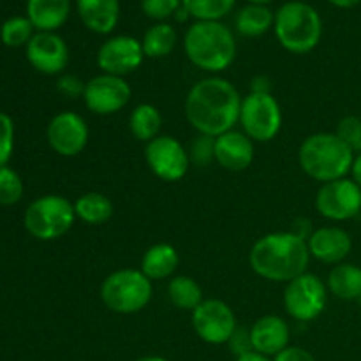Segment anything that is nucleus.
<instances>
[{"label":"nucleus","instance_id":"obj_1","mask_svg":"<svg viewBox=\"0 0 361 361\" xmlns=\"http://www.w3.org/2000/svg\"><path fill=\"white\" fill-rule=\"evenodd\" d=\"M242 95L222 76H207L194 83L183 101L189 126L203 136L217 137L238 126Z\"/></svg>","mask_w":361,"mask_h":361},{"label":"nucleus","instance_id":"obj_2","mask_svg":"<svg viewBox=\"0 0 361 361\" xmlns=\"http://www.w3.org/2000/svg\"><path fill=\"white\" fill-rule=\"evenodd\" d=\"M309 245L291 231H275L254 242L249 252L250 270L275 284H288L309 271Z\"/></svg>","mask_w":361,"mask_h":361},{"label":"nucleus","instance_id":"obj_3","mask_svg":"<svg viewBox=\"0 0 361 361\" xmlns=\"http://www.w3.org/2000/svg\"><path fill=\"white\" fill-rule=\"evenodd\" d=\"M183 51L194 67L219 76L233 66L238 46L235 34L221 21H196L185 32Z\"/></svg>","mask_w":361,"mask_h":361},{"label":"nucleus","instance_id":"obj_4","mask_svg":"<svg viewBox=\"0 0 361 361\" xmlns=\"http://www.w3.org/2000/svg\"><path fill=\"white\" fill-rule=\"evenodd\" d=\"M356 154L335 133L307 136L298 148V164L309 178L319 183L335 182L351 175Z\"/></svg>","mask_w":361,"mask_h":361},{"label":"nucleus","instance_id":"obj_5","mask_svg":"<svg viewBox=\"0 0 361 361\" xmlns=\"http://www.w3.org/2000/svg\"><path fill=\"white\" fill-rule=\"evenodd\" d=\"M275 37L289 53H310L323 37V21L319 13L305 2H288L275 13Z\"/></svg>","mask_w":361,"mask_h":361},{"label":"nucleus","instance_id":"obj_6","mask_svg":"<svg viewBox=\"0 0 361 361\" xmlns=\"http://www.w3.org/2000/svg\"><path fill=\"white\" fill-rule=\"evenodd\" d=\"M99 295L109 312L133 316L152 302L154 282L140 268H120L102 281Z\"/></svg>","mask_w":361,"mask_h":361},{"label":"nucleus","instance_id":"obj_7","mask_svg":"<svg viewBox=\"0 0 361 361\" xmlns=\"http://www.w3.org/2000/svg\"><path fill=\"white\" fill-rule=\"evenodd\" d=\"M76 222L74 203L60 194H46L27 207L23 224L28 235L41 242H53L62 238L73 229Z\"/></svg>","mask_w":361,"mask_h":361},{"label":"nucleus","instance_id":"obj_8","mask_svg":"<svg viewBox=\"0 0 361 361\" xmlns=\"http://www.w3.org/2000/svg\"><path fill=\"white\" fill-rule=\"evenodd\" d=\"M326 281L312 271L298 275L284 288V310L296 323H312L324 312L328 303Z\"/></svg>","mask_w":361,"mask_h":361},{"label":"nucleus","instance_id":"obj_9","mask_svg":"<svg viewBox=\"0 0 361 361\" xmlns=\"http://www.w3.org/2000/svg\"><path fill=\"white\" fill-rule=\"evenodd\" d=\"M282 108L274 94L249 92L242 99L238 126L254 143L275 140L282 129Z\"/></svg>","mask_w":361,"mask_h":361},{"label":"nucleus","instance_id":"obj_10","mask_svg":"<svg viewBox=\"0 0 361 361\" xmlns=\"http://www.w3.org/2000/svg\"><path fill=\"white\" fill-rule=\"evenodd\" d=\"M316 212L330 222H348L360 217L361 212V189L351 178L335 180L321 183L314 200Z\"/></svg>","mask_w":361,"mask_h":361},{"label":"nucleus","instance_id":"obj_11","mask_svg":"<svg viewBox=\"0 0 361 361\" xmlns=\"http://www.w3.org/2000/svg\"><path fill=\"white\" fill-rule=\"evenodd\" d=\"M194 334L210 345H224L238 328V319L231 307L219 298H204L190 312Z\"/></svg>","mask_w":361,"mask_h":361},{"label":"nucleus","instance_id":"obj_12","mask_svg":"<svg viewBox=\"0 0 361 361\" xmlns=\"http://www.w3.org/2000/svg\"><path fill=\"white\" fill-rule=\"evenodd\" d=\"M145 162L159 180L168 183L185 178L192 166L187 147L168 134H161L145 145Z\"/></svg>","mask_w":361,"mask_h":361},{"label":"nucleus","instance_id":"obj_13","mask_svg":"<svg viewBox=\"0 0 361 361\" xmlns=\"http://www.w3.org/2000/svg\"><path fill=\"white\" fill-rule=\"evenodd\" d=\"M133 97V88L126 78L111 74H97L85 85L83 102L90 113L97 116L116 115L129 104Z\"/></svg>","mask_w":361,"mask_h":361},{"label":"nucleus","instance_id":"obj_14","mask_svg":"<svg viewBox=\"0 0 361 361\" xmlns=\"http://www.w3.org/2000/svg\"><path fill=\"white\" fill-rule=\"evenodd\" d=\"M46 140L49 148L60 157H78L83 154L90 140L88 123L80 113L60 111L49 120L46 129Z\"/></svg>","mask_w":361,"mask_h":361},{"label":"nucleus","instance_id":"obj_15","mask_svg":"<svg viewBox=\"0 0 361 361\" xmlns=\"http://www.w3.org/2000/svg\"><path fill=\"white\" fill-rule=\"evenodd\" d=\"M145 59L141 41L133 35H113L101 44L95 62L101 73L126 78L140 69Z\"/></svg>","mask_w":361,"mask_h":361},{"label":"nucleus","instance_id":"obj_16","mask_svg":"<svg viewBox=\"0 0 361 361\" xmlns=\"http://www.w3.org/2000/svg\"><path fill=\"white\" fill-rule=\"evenodd\" d=\"M27 60L37 73L60 76L69 66V48L55 32H37L27 44Z\"/></svg>","mask_w":361,"mask_h":361},{"label":"nucleus","instance_id":"obj_17","mask_svg":"<svg viewBox=\"0 0 361 361\" xmlns=\"http://www.w3.org/2000/svg\"><path fill=\"white\" fill-rule=\"evenodd\" d=\"M310 257L323 264L337 267L345 263L353 250V238L344 228L337 224L321 226L307 240Z\"/></svg>","mask_w":361,"mask_h":361},{"label":"nucleus","instance_id":"obj_18","mask_svg":"<svg viewBox=\"0 0 361 361\" xmlns=\"http://www.w3.org/2000/svg\"><path fill=\"white\" fill-rule=\"evenodd\" d=\"M254 155L256 143L236 127L215 137V164L226 171H245L254 162Z\"/></svg>","mask_w":361,"mask_h":361},{"label":"nucleus","instance_id":"obj_19","mask_svg":"<svg viewBox=\"0 0 361 361\" xmlns=\"http://www.w3.org/2000/svg\"><path fill=\"white\" fill-rule=\"evenodd\" d=\"M250 331V344L252 351L259 355L274 358L279 353L284 351L288 345H291V328L288 321L275 314H267L261 316L249 328Z\"/></svg>","mask_w":361,"mask_h":361},{"label":"nucleus","instance_id":"obj_20","mask_svg":"<svg viewBox=\"0 0 361 361\" xmlns=\"http://www.w3.org/2000/svg\"><path fill=\"white\" fill-rule=\"evenodd\" d=\"M76 9L85 27L94 34H111L118 23V0H76Z\"/></svg>","mask_w":361,"mask_h":361},{"label":"nucleus","instance_id":"obj_21","mask_svg":"<svg viewBox=\"0 0 361 361\" xmlns=\"http://www.w3.org/2000/svg\"><path fill=\"white\" fill-rule=\"evenodd\" d=\"M180 267V254L171 243L159 242L148 247L141 257L140 270L150 279L155 281H169L175 277L176 270Z\"/></svg>","mask_w":361,"mask_h":361},{"label":"nucleus","instance_id":"obj_22","mask_svg":"<svg viewBox=\"0 0 361 361\" xmlns=\"http://www.w3.org/2000/svg\"><path fill=\"white\" fill-rule=\"evenodd\" d=\"M71 0H28L27 18L39 32H55L67 21Z\"/></svg>","mask_w":361,"mask_h":361},{"label":"nucleus","instance_id":"obj_23","mask_svg":"<svg viewBox=\"0 0 361 361\" xmlns=\"http://www.w3.org/2000/svg\"><path fill=\"white\" fill-rule=\"evenodd\" d=\"M326 288L331 296L344 302L361 300V267L355 263H341L330 270Z\"/></svg>","mask_w":361,"mask_h":361},{"label":"nucleus","instance_id":"obj_24","mask_svg":"<svg viewBox=\"0 0 361 361\" xmlns=\"http://www.w3.org/2000/svg\"><path fill=\"white\" fill-rule=\"evenodd\" d=\"M74 212H76L78 221L85 222L88 226H102L113 217L115 207L113 201L106 194L90 190L85 192L74 201Z\"/></svg>","mask_w":361,"mask_h":361},{"label":"nucleus","instance_id":"obj_25","mask_svg":"<svg viewBox=\"0 0 361 361\" xmlns=\"http://www.w3.org/2000/svg\"><path fill=\"white\" fill-rule=\"evenodd\" d=\"M129 133L133 137L141 143H150L157 136H161L162 115L157 106L150 102H141L134 106L129 115Z\"/></svg>","mask_w":361,"mask_h":361},{"label":"nucleus","instance_id":"obj_26","mask_svg":"<svg viewBox=\"0 0 361 361\" xmlns=\"http://www.w3.org/2000/svg\"><path fill=\"white\" fill-rule=\"evenodd\" d=\"M166 295L175 309L185 310V312H192L204 300L200 282L190 275H175L169 279Z\"/></svg>","mask_w":361,"mask_h":361},{"label":"nucleus","instance_id":"obj_27","mask_svg":"<svg viewBox=\"0 0 361 361\" xmlns=\"http://www.w3.org/2000/svg\"><path fill=\"white\" fill-rule=\"evenodd\" d=\"M275 14L267 6L249 4L236 14V32L243 37H261L274 27Z\"/></svg>","mask_w":361,"mask_h":361},{"label":"nucleus","instance_id":"obj_28","mask_svg":"<svg viewBox=\"0 0 361 361\" xmlns=\"http://www.w3.org/2000/svg\"><path fill=\"white\" fill-rule=\"evenodd\" d=\"M176 41H178V35H176L175 28L162 21V23L152 25L145 32L141 46H143V53L147 59H164L175 49Z\"/></svg>","mask_w":361,"mask_h":361},{"label":"nucleus","instance_id":"obj_29","mask_svg":"<svg viewBox=\"0 0 361 361\" xmlns=\"http://www.w3.org/2000/svg\"><path fill=\"white\" fill-rule=\"evenodd\" d=\"M236 0H182L190 18L196 21H221L231 13Z\"/></svg>","mask_w":361,"mask_h":361},{"label":"nucleus","instance_id":"obj_30","mask_svg":"<svg viewBox=\"0 0 361 361\" xmlns=\"http://www.w3.org/2000/svg\"><path fill=\"white\" fill-rule=\"evenodd\" d=\"M34 37V25L28 18L14 16L9 18L0 28V39L6 46L18 48V46H27L28 41Z\"/></svg>","mask_w":361,"mask_h":361},{"label":"nucleus","instance_id":"obj_31","mask_svg":"<svg viewBox=\"0 0 361 361\" xmlns=\"http://www.w3.org/2000/svg\"><path fill=\"white\" fill-rule=\"evenodd\" d=\"M23 180L9 166H0V204L11 207L23 197Z\"/></svg>","mask_w":361,"mask_h":361},{"label":"nucleus","instance_id":"obj_32","mask_svg":"<svg viewBox=\"0 0 361 361\" xmlns=\"http://www.w3.org/2000/svg\"><path fill=\"white\" fill-rule=\"evenodd\" d=\"M187 150H189L190 164L197 168H207L212 162H215V137L197 134Z\"/></svg>","mask_w":361,"mask_h":361},{"label":"nucleus","instance_id":"obj_33","mask_svg":"<svg viewBox=\"0 0 361 361\" xmlns=\"http://www.w3.org/2000/svg\"><path fill=\"white\" fill-rule=\"evenodd\" d=\"M180 7H182V0H141V9L145 16L155 20L157 23H162L169 16H175Z\"/></svg>","mask_w":361,"mask_h":361},{"label":"nucleus","instance_id":"obj_34","mask_svg":"<svg viewBox=\"0 0 361 361\" xmlns=\"http://www.w3.org/2000/svg\"><path fill=\"white\" fill-rule=\"evenodd\" d=\"M338 137L353 148L355 154H361V118L360 116H344L338 122L337 130Z\"/></svg>","mask_w":361,"mask_h":361},{"label":"nucleus","instance_id":"obj_35","mask_svg":"<svg viewBox=\"0 0 361 361\" xmlns=\"http://www.w3.org/2000/svg\"><path fill=\"white\" fill-rule=\"evenodd\" d=\"M14 150V123L6 113H0V166H7Z\"/></svg>","mask_w":361,"mask_h":361},{"label":"nucleus","instance_id":"obj_36","mask_svg":"<svg viewBox=\"0 0 361 361\" xmlns=\"http://www.w3.org/2000/svg\"><path fill=\"white\" fill-rule=\"evenodd\" d=\"M85 85H87V81H83L80 76H76V74L63 73L60 74L59 80H56V90L69 99H80L83 97Z\"/></svg>","mask_w":361,"mask_h":361},{"label":"nucleus","instance_id":"obj_37","mask_svg":"<svg viewBox=\"0 0 361 361\" xmlns=\"http://www.w3.org/2000/svg\"><path fill=\"white\" fill-rule=\"evenodd\" d=\"M228 345L233 351V355H235V358L236 356L245 355V353H250L252 351V344H250V331L247 330V328L238 326L235 334H233V337L229 338Z\"/></svg>","mask_w":361,"mask_h":361},{"label":"nucleus","instance_id":"obj_38","mask_svg":"<svg viewBox=\"0 0 361 361\" xmlns=\"http://www.w3.org/2000/svg\"><path fill=\"white\" fill-rule=\"evenodd\" d=\"M271 361H316V358H314L312 353L300 348V345H288L284 351L274 356Z\"/></svg>","mask_w":361,"mask_h":361},{"label":"nucleus","instance_id":"obj_39","mask_svg":"<svg viewBox=\"0 0 361 361\" xmlns=\"http://www.w3.org/2000/svg\"><path fill=\"white\" fill-rule=\"evenodd\" d=\"M289 231L295 233L296 236H300V238H303L307 242V240H309V236L312 235V231H314L312 222H310L309 219H305V217H298V219H295V221H293L291 229H289Z\"/></svg>","mask_w":361,"mask_h":361},{"label":"nucleus","instance_id":"obj_40","mask_svg":"<svg viewBox=\"0 0 361 361\" xmlns=\"http://www.w3.org/2000/svg\"><path fill=\"white\" fill-rule=\"evenodd\" d=\"M250 92L254 94H270L271 83L267 76H256L250 81Z\"/></svg>","mask_w":361,"mask_h":361},{"label":"nucleus","instance_id":"obj_41","mask_svg":"<svg viewBox=\"0 0 361 361\" xmlns=\"http://www.w3.org/2000/svg\"><path fill=\"white\" fill-rule=\"evenodd\" d=\"M349 176L358 183V187L361 189V154H356L355 162H353V168H351V175Z\"/></svg>","mask_w":361,"mask_h":361},{"label":"nucleus","instance_id":"obj_42","mask_svg":"<svg viewBox=\"0 0 361 361\" xmlns=\"http://www.w3.org/2000/svg\"><path fill=\"white\" fill-rule=\"evenodd\" d=\"M235 361H271V358L259 355V353H256V351H250V353H245V355H242V356H236Z\"/></svg>","mask_w":361,"mask_h":361},{"label":"nucleus","instance_id":"obj_43","mask_svg":"<svg viewBox=\"0 0 361 361\" xmlns=\"http://www.w3.org/2000/svg\"><path fill=\"white\" fill-rule=\"evenodd\" d=\"M328 2L335 7H341V9H349V7L358 6L361 0H328Z\"/></svg>","mask_w":361,"mask_h":361},{"label":"nucleus","instance_id":"obj_44","mask_svg":"<svg viewBox=\"0 0 361 361\" xmlns=\"http://www.w3.org/2000/svg\"><path fill=\"white\" fill-rule=\"evenodd\" d=\"M134 361H171V360L164 358V356H159V355H147V356H140V358H136Z\"/></svg>","mask_w":361,"mask_h":361},{"label":"nucleus","instance_id":"obj_45","mask_svg":"<svg viewBox=\"0 0 361 361\" xmlns=\"http://www.w3.org/2000/svg\"><path fill=\"white\" fill-rule=\"evenodd\" d=\"M175 16H176V20H178V21H185L187 18H190V14L187 13V9H185V7L182 6V7H180L178 11H176V14H175Z\"/></svg>","mask_w":361,"mask_h":361},{"label":"nucleus","instance_id":"obj_46","mask_svg":"<svg viewBox=\"0 0 361 361\" xmlns=\"http://www.w3.org/2000/svg\"><path fill=\"white\" fill-rule=\"evenodd\" d=\"M270 2H274V0H249V4H257V6H267Z\"/></svg>","mask_w":361,"mask_h":361},{"label":"nucleus","instance_id":"obj_47","mask_svg":"<svg viewBox=\"0 0 361 361\" xmlns=\"http://www.w3.org/2000/svg\"><path fill=\"white\" fill-rule=\"evenodd\" d=\"M360 217H361V212H360Z\"/></svg>","mask_w":361,"mask_h":361}]
</instances>
